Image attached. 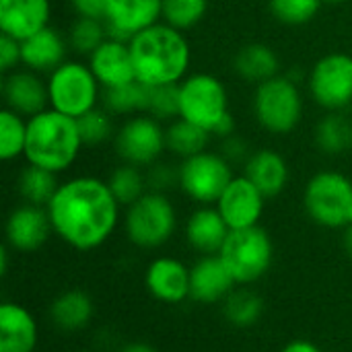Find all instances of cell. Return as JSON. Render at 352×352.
Instances as JSON below:
<instances>
[{
	"instance_id": "8",
	"label": "cell",
	"mask_w": 352,
	"mask_h": 352,
	"mask_svg": "<svg viewBox=\"0 0 352 352\" xmlns=\"http://www.w3.org/2000/svg\"><path fill=\"white\" fill-rule=\"evenodd\" d=\"M303 113V99L297 82L289 76H274L256 87L254 95V116L270 134L293 132Z\"/></svg>"
},
{
	"instance_id": "11",
	"label": "cell",
	"mask_w": 352,
	"mask_h": 352,
	"mask_svg": "<svg viewBox=\"0 0 352 352\" xmlns=\"http://www.w3.org/2000/svg\"><path fill=\"white\" fill-rule=\"evenodd\" d=\"M113 146L124 163L136 167H151L167 148L165 128L148 113L132 116L116 132Z\"/></svg>"
},
{
	"instance_id": "36",
	"label": "cell",
	"mask_w": 352,
	"mask_h": 352,
	"mask_svg": "<svg viewBox=\"0 0 352 352\" xmlns=\"http://www.w3.org/2000/svg\"><path fill=\"white\" fill-rule=\"evenodd\" d=\"M322 4L324 0H270V12L285 25H305L318 14Z\"/></svg>"
},
{
	"instance_id": "17",
	"label": "cell",
	"mask_w": 352,
	"mask_h": 352,
	"mask_svg": "<svg viewBox=\"0 0 352 352\" xmlns=\"http://www.w3.org/2000/svg\"><path fill=\"white\" fill-rule=\"evenodd\" d=\"M89 68L103 89H118L136 80L130 45L124 41L105 39L89 56Z\"/></svg>"
},
{
	"instance_id": "31",
	"label": "cell",
	"mask_w": 352,
	"mask_h": 352,
	"mask_svg": "<svg viewBox=\"0 0 352 352\" xmlns=\"http://www.w3.org/2000/svg\"><path fill=\"white\" fill-rule=\"evenodd\" d=\"M316 144L326 155H340L352 144V124L340 113L324 116L316 128Z\"/></svg>"
},
{
	"instance_id": "26",
	"label": "cell",
	"mask_w": 352,
	"mask_h": 352,
	"mask_svg": "<svg viewBox=\"0 0 352 352\" xmlns=\"http://www.w3.org/2000/svg\"><path fill=\"white\" fill-rule=\"evenodd\" d=\"M52 322L62 332H78L87 328L95 316V305L82 289H70L58 295L50 307Z\"/></svg>"
},
{
	"instance_id": "20",
	"label": "cell",
	"mask_w": 352,
	"mask_h": 352,
	"mask_svg": "<svg viewBox=\"0 0 352 352\" xmlns=\"http://www.w3.org/2000/svg\"><path fill=\"white\" fill-rule=\"evenodd\" d=\"M50 0H0V31L25 41L50 25Z\"/></svg>"
},
{
	"instance_id": "7",
	"label": "cell",
	"mask_w": 352,
	"mask_h": 352,
	"mask_svg": "<svg viewBox=\"0 0 352 352\" xmlns=\"http://www.w3.org/2000/svg\"><path fill=\"white\" fill-rule=\"evenodd\" d=\"M99 80L95 78L89 64L66 60L47 78L50 107L78 120L97 107L99 101Z\"/></svg>"
},
{
	"instance_id": "46",
	"label": "cell",
	"mask_w": 352,
	"mask_h": 352,
	"mask_svg": "<svg viewBox=\"0 0 352 352\" xmlns=\"http://www.w3.org/2000/svg\"><path fill=\"white\" fill-rule=\"evenodd\" d=\"M342 243H344V250L346 254L352 258V225L344 227V237H342Z\"/></svg>"
},
{
	"instance_id": "38",
	"label": "cell",
	"mask_w": 352,
	"mask_h": 352,
	"mask_svg": "<svg viewBox=\"0 0 352 352\" xmlns=\"http://www.w3.org/2000/svg\"><path fill=\"white\" fill-rule=\"evenodd\" d=\"M146 113L159 122H171L179 118V85L151 87Z\"/></svg>"
},
{
	"instance_id": "37",
	"label": "cell",
	"mask_w": 352,
	"mask_h": 352,
	"mask_svg": "<svg viewBox=\"0 0 352 352\" xmlns=\"http://www.w3.org/2000/svg\"><path fill=\"white\" fill-rule=\"evenodd\" d=\"M76 122H78V132H80L82 144L95 146L113 136V120L107 109L95 107L89 113L80 116Z\"/></svg>"
},
{
	"instance_id": "47",
	"label": "cell",
	"mask_w": 352,
	"mask_h": 352,
	"mask_svg": "<svg viewBox=\"0 0 352 352\" xmlns=\"http://www.w3.org/2000/svg\"><path fill=\"white\" fill-rule=\"evenodd\" d=\"M326 4H342L344 0H324Z\"/></svg>"
},
{
	"instance_id": "39",
	"label": "cell",
	"mask_w": 352,
	"mask_h": 352,
	"mask_svg": "<svg viewBox=\"0 0 352 352\" xmlns=\"http://www.w3.org/2000/svg\"><path fill=\"white\" fill-rule=\"evenodd\" d=\"M173 184H179V169H171L165 163L151 165V171L146 175V186L151 192H165Z\"/></svg>"
},
{
	"instance_id": "40",
	"label": "cell",
	"mask_w": 352,
	"mask_h": 352,
	"mask_svg": "<svg viewBox=\"0 0 352 352\" xmlns=\"http://www.w3.org/2000/svg\"><path fill=\"white\" fill-rule=\"evenodd\" d=\"M16 64H21V41L6 33H0V70H2V74L16 70Z\"/></svg>"
},
{
	"instance_id": "13",
	"label": "cell",
	"mask_w": 352,
	"mask_h": 352,
	"mask_svg": "<svg viewBox=\"0 0 352 352\" xmlns=\"http://www.w3.org/2000/svg\"><path fill=\"white\" fill-rule=\"evenodd\" d=\"M163 12V0H105V31L107 39L130 43V39L157 25Z\"/></svg>"
},
{
	"instance_id": "24",
	"label": "cell",
	"mask_w": 352,
	"mask_h": 352,
	"mask_svg": "<svg viewBox=\"0 0 352 352\" xmlns=\"http://www.w3.org/2000/svg\"><path fill=\"white\" fill-rule=\"evenodd\" d=\"M243 175L268 198H276L289 184V165L285 157L270 148H260L243 163Z\"/></svg>"
},
{
	"instance_id": "29",
	"label": "cell",
	"mask_w": 352,
	"mask_h": 352,
	"mask_svg": "<svg viewBox=\"0 0 352 352\" xmlns=\"http://www.w3.org/2000/svg\"><path fill=\"white\" fill-rule=\"evenodd\" d=\"M58 186L60 184L56 179V173L41 169L37 165H29V163L27 167L21 169L19 179H16V190L21 198L27 204H35V206H47Z\"/></svg>"
},
{
	"instance_id": "23",
	"label": "cell",
	"mask_w": 352,
	"mask_h": 352,
	"mask_svg": "<svg viewBox=\"0 0 352 352\" xmlns=\"http://www.w3.org/2000/svg\"><path fill=\"white\" fill-rule=\"evenodd\" d=\"M229 233L231 229L217 206H202L194 210L186 223V239L190 248L202 256H219Z\"/></svg>"
},
{
	"instance_id": "18",
	"label": "cell",
	"mask_w": 352,
	"mask_h": 352,
	"mask_svg": "<svg viewBox=\"0 0 352 352\" xmlns=\"http://www.w3.org/2000/svg\"><path fill=\"white\" fill-rule=\"evenodd\" d=\"M235 280L221 256H202L190 268V299L202 305L223 303L235 289Z\"/></svg>"
},
{
	"instance_id": "4",
	"label": "cell",
	"mask_w": 352,
	"mask_h": 352,
	"mask_svg": "<svg viewBox=\"0 0 352 352\" xmlns=\"http://www.w3.org/2000/svg\"><path fill=\"white\" fill-rule=\"evenodd\" d=\"M177 229V212L165 192H146L126 208L124 231L130 243L140 250L165 245Z\"/></svg>"
},
{
	"instance_id": "16",
	"label": "cell",
	"mask_w": 352,
	"mask_h": 352,
	"mask_svg": "<svg viewBox=\"0 0 352 352\" xmlns=\"http://www.w3.org/2000/svg\"><path fill=\"white\" fill-rule=\"evenodd\" d=\"M148 293L167 305H177L190 299V268L171 256L155 258L144 274Z\"/></svg>"
},
{
	"instance_id": "2",
	"label": "cell",
	"mask_w": 352,
	"mask_h": 352,
	"mask_svg": "<svg viewBox=\"0 0 352 352\" xmlns=\"http://www.w3.org/2000/svg\"><path fill=\"white\" fill-rule=\"evenodd\" d=\"M136 80L146 87L179 85L190 68V43L167 23L151 25L130 39Z\"/></svg>"
},
{
	"instance_id": "22",
	"label": "cell",
	"mask_w": 352,
	"mask_h": 352,
	"mask_svg": "<svg viewBox=\"0 0 352 352\" xmlns=\"http://www.w3.org/2000/svg\"><path fill=\"white\" fill-rule=\"evenodd\" d=\"M68 47V39L47 25L39 33L21 41V64L33 72H52L66 62Z\"/></svg>"
},
{
	"instance_id": "34",
	"label": "cell",
	"mask_w": 352,
	"mask_h": 352,
	"mask_svg": "<svg viewBox=\"0 0 352 352\" xmlns=\"http://www.w3.org/2000/svg\"><path fill=\"white\" fill-rule=\"evenodd\" d=\"M105 39H107V31H105L103 19L78 16L68 31L70 50H74L76 54H82V56H91Z\"/></svg>"
},
{
	"instance_id": "42",
	"label": "cell",
	"mask_w": 352,
	"mask_h": 352,
	"mask_svg": "<svg viewBox=\"0 0 352 352\" xmlns=\"http://www.w3.org/2000/svg\"><path fill=\"white\" fill-rule=\"evenodd\" d=\"M70 4L78 16L103 19L105 14V0H70Z\"/></svg>"
},
{
	"instance_id": "41",
	"label": "cell",
	"mask_w": 352,
	"mask_h": 352,
	"mask_svg": "<svg viewBox=\"0 0 352 352\" xmlns=\"http://www.w3.org/2000/svg\"><path fill=\"white\" fill-rule=\"evenodd\" d=\"M221 148H223L221 155H223L231 165H233V163H245V161L250 159V155H252L248 142H245L243 138L235 136V134L223 138V146H221Z\"/></svg>"
},
{
	"instance_id": "48",
	"label": "cell",
	"mask_w": 352,
	"mask_h": 352,
	"mask_svg": "<svg viewBox=\"0 0 352 352\" xmlns=\"http://www.w3.org/2000/svg\"><path fill=\"white\" fill-rule=\"evenodd\" d=\"M349 225H352V206H351V212H349Z\"/></svg>"
},
{
	"instance_id": "45",
	"label": "cell",
	"mask_w": 352,
	"mask_h": 352,
	"mask_svg": "<svg viewBox=\"0 0 352 352\" xmlns=\"http://www.w3.org/2000/svg\"><path fill=\"white\" fill-rule=\"evenodd\" d=\"M8 245H4L2 250H0V274L2 276H6V272H8Z\"/></svg>"
},
{
	"instance_id": "19",
	"label": "cell",
	"mask_w": 352,
	"mask_h": 352,
	"mask_svg": "<svg viewBox=\"0 0 352 352\" xmlns=\"http://www.w3.org/2000/svg\"><path fill=\"white\" fill-rule=\"evenodd\" d=\"M2 97L8 109L27 118H33L50 105L47 82H43L33 70H12L4 74Z\"/></svg>"
},
{
	"instance_id": "44",
	"label": "cell",
	"mask_w": 352,
	"mask_h": 352,
	"mask_svg": "<svg viewBox=\"0 0 352 352\" xmlns=\"http://www.w3.org/2000/svg\"><path fill=\"white\" fill-rule=\"evenodd\" d=\"M118 352H159L157 349H153L151 344L146 342H130L126 346H122Z\"/></svg>"
},
{
	"instance_id": "6",
	"label": "cell",
	"mask_w": 352,
	"mask_h": 352,
	"mask_svg": "<svg viewBox=\"0 0 352 352\" xmlns=\"http://www.w3.org/2000/svg\"><path fill=\"white\" fill-rule=\"evenodd\" d=\"M231 116L225 85L208 72H196L179 82V118L210 134Z\"/></svg>"
},
{
	"instance_id": "43",
	"label": "cell",
	"mask_w": 352,
	"mask_h": 352,
	"mask_svg": "<svg viewBox=\"0 0 352 352\" xmlns=\"http://www.w3.org/2000/svg\"><path fill=\"white\" fill-rule=\"evenodd\" d=\"M280 352H322L314 342L309 340H293L289 342Z\"/></svg>"
},
{
	"instance_id": "30",
	"label": "cell",
	"mask_w": 352,
	"mask_h": 352,
	"mask_svg": "<svg viewBox=\"0 0 352 352\" xmlns=\"http://www.w3.org/2000/svg\"><path fill=\"white\" fill-rule=\"evenodd\" d=\"M148 97H151V87L134 80V82H130L126 87L105 89V93H103V109H107L111 116L146 113Z\"/></svg>"
},
{
	"instance_id": "3",
	"label": "cell",
	"mask_w": 352,
	"mask_h": 352,
	"mask_svg": "<svg viewBox=\"0 0 352 352\" xmlns=\"http://www.w3.org/2000/svg\"><path fill=\"white\" fill-rule=\"evenodd\" d=\"M82 138L78 122L56 109H43L27 120V142L23 157L52 173L66 171L78 157Z\"/></svg>"
},
{
	"instance_id": "14",
	"label": "cell",
	"mask_w": 352,
	"mask_h": 352,
	"mask_svg": "<svg viewBox=\"0 0 352 352\" xmlns=\"http://www.w3.org/2000/svg\"><path fill=\"white\" fill-rule=\"evenodd\" d=\"M266 196L245 177L237 175L229 182L225 192L221 194L217 208L223 214L225 223L231 231L258 227L264 214Z\"/></svg>"
},
{
	"instance_id": "28",
	"label": "cell",
	"mask_w": 352,
	"mask_h": 352,
	"mask_svg": "<svg viewBox=\"0 0 352 352\" xmlns=\"http://www.w3.org/2000/svg\"><path fill=\"white\" fill-rule=\"evenodd\" d=\"M165 136H167V151L182 159H188L206 151L212 134L188 120L177 118L165 128Z\"/></svg>"
},
{
	"instance_id": "12",
	"label": "cell",
	"mask_w": 352,
	"mask_h": 352,
	"mask_svg": "<svg viewBox=\"0 0 352 352\" xmlns=\"http://www.w3.org/2000/svg\"><path fill=\"white\" fill-rule=\"evenodd\" d=\"M314 101L328 109L340 111L352 103V56L334 52L320 58L307 78Z\"/></svg>"
},
{
	"instance_id": "21",
	"label": "cell",
	"mask_w": 352,
	"mask_h": 352,
	"mask_svg": "<svg viewBox=\"0 0 352 352\" xmlns=\"http://www.w3.org/2000/svg\"><path fill=\"white\" fill-rule=\"evenodd\" d=\"M37 340L33 314L19 303L4 301L0 305V352H35Z\"/></svg>"
},
{
	"instance_id": "25",
	"label": "cell",
	"mask_w": 352,
	"mask_h": 352,
	"mask_svg": "<svg viewBox=\"0 0 352 352\" xmlns=\"http://www.w3.org/2000/svg\"><path fill=\"white\" fill-rule=\"evenodd\" d=\"M233 70L245 82L262 85L278 76L280 60L276 52L266 43H248L233 58Z\"/></svg>"
},
{
	"instance_id": "10",
	"label": "cell",
	"mask_w": 352,
	"mask_h": 352,
	"mask_svg": "<svg viewBox=\"0 0 352 352\" xmlns=\"http://www.w3.org/2000/svg\"><path fill=\"white\" fill-rule=\"evenodd\" d=\"M177 169L184 194L204 206L217 204L229 182L235 177L231 163L221 153L212 151H202L184 159Z\"/></svg>"
},
{
	"instance_id": "9",
	"label": "cell",
	"mask_w": 352,
	"mask_h": 352,
	"mask_svg": "<svg viewBox=\"0 0 352 352\" xmlns=\"http://www.w3.org/2000/svg\"><path fill=\"white\" fill-rule=\"evenodd\" d=\"M303 206L309 219L320 227H346L352 206V182L340 171L316 173L305 186Z\"/></svg>"
},
{
	"instance_id": "32",
	"label": "cell",
	"mask_w": 352,
	"mask_h": 352,
	"mask_svg": "<svg viewBox=\"0 0 352 352\" xmlns=\"http://www.w3.org/2000/svg\"><path fill=\"white\" fill-rule=\"evenodd\" d=\"M107 186H109L111 194L116 196V200L120 202V206H126V208L148 192L146 175L140 173V167L128 165V163L116 167L109 173Z\"/></svg>"
},
{
	"instance_id": "1",
	"label": "cell",
	"mask_w": 352,
	"mask_h": 352,
	"mask_svg": "<svg viewBox=\"0 0 352 352\" xmlns=\"http://www.w3.org/2000/svg\"><path fill=\"white\" fill-rule=\"evenodd\" d=\"M45 208L54 233L76 252L101 248L120 223V202L107 182L93 175L60 184Z\"/></svg>"
},
{
	"instance_id": "33",
	"label": "cell",
	"mask_w": 352,
	"mask_h": 352,
	"mask_svg": "<svg viewBox=\"0 0 352 352\" xmlns=\"http://www.w3.org/2000/svg\"><path fill=\"white\" fill-rule=\"evenodd\" d=\"M27 142V122L16 111L4 107L0 111V157L2 161H12L25 153Z\"/></svg>"
},
{
	"instance_id": "35",
	"label": "cell",
	"mask_w": 352,
	"mask_h": 352,
	"mask_svg": "<svg viewBox=\"0 0 352 352\" xmlns=\"http://www.w3.org/2000/svg\"><path fill=\"white\" fill-rule=\"evenodd\" d=\"M206 8L208 0H163L161 19L179 31H188L204 19Z\"/></svg>"
},
{
	"instance_id": "27",
	"label": "cell",
	"mask_w": 352,
	"mask_h": 352,
	"mask_svg": "<svg viewBox=\"0 0 352 352\" xmlns=\"http://www.w3.org/2000/svg\"><path fill=\"white\" fill-rule=\"evenodd\" d=\"M223 316L235 328H252L264 316V299L248 287L233 289L223 301Z\"/></svg>"
},
{
	"instance_id": "15",
	"label": "cell",
	"mask_w": 352,
	"mask_h": 352,
	"mask_svg": "<svg viewBox=\"0 0 352 352\" xmlns=\"http://www.w3.org/2000/svg\"><path fill=\"white\" fill-rule=\"evenodd\" d=\"M6 245L14 252H37L50 235L54 233L52 221L47 214L45 206H35V204H23L16 206L8 219H6Z\"/></svg>"
},
{
	"instance_id": "5",
	"label": "cell",
	"mask_w": 352,
	"mask_h": 352,
	"mask_svg": "<svg viewBox=\"0 0 352 352\" xmlns=\"http://www.w3.org/2000/svg\"><path fill=\"white\" fill-rule=\"evenodd\" d=\"M219 256L233 280L245 287L268 274L274 258V245L270 235L258 225L231 231Z\"/></svg>"
}]
</instances>
